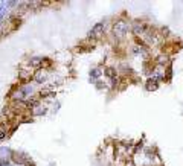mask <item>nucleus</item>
<instances>
[{
    "instance_id": "nucleus-1",
    "label": "nucleus",
    "mask_w": 183,
    "mask_h": 166,
    "mask_svg": "<svg viewBox=\"0 0 183 166\" xmlns=\"http://www.w3.org/2000/svg\"><path fill=\"white\" fill-rule=\"evenodd\" d=\"M125 32H127V23H125V21H124V20L116 21V23H115V34L117 37H122Z\"/></svg>"
},
{
    "instance_id": "nucleus-2",
    "label": "nucleus",
    "mask_w": 183,
    "mask_h": 166,
    "mask_svg": "<svg viewBox=\"0 0 183 166\" xmlns=\"http://www.w3.org/2000/svg\"><path fill=\"white\" fill-rule=\"evenodd\" d=\"M102 26H104V24H102V23H98V24H96V26H95V28H93V31H92V32H90V35L99 34V32H101V28H102Z\"/></svg>"
},
{
    "instance_id": "nucleus-3",
    "label": "nucleus",
    "mask_w": 183,
    "mask_h": 166,
    "mask_svg": "<svg viewBox=\"0 0 183 166\" xmlns=\"http://www.w3.org/2000/svg\"><path fill=\"white\" fill-rule=\"evenodd\" d=\"M8 154H9V149L8 148H0V157L8 156Z\"/></svg>"
}]
</instances>
